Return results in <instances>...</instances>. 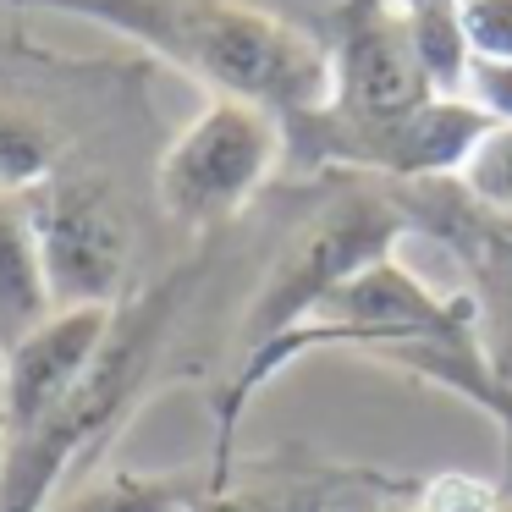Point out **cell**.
Wrapping results in <instances>:
<instances>
[{"instance_id": "5bb4252c", "label": "cell", "mask_w": 512, "mask_h": 512, "mask_svg": "<svg viewBox=\"0 0 512 512\" xmlns=\"http://www.w3.org/2000/svg\"><path fill=\"white\" fill-rule=\"evenodd\" d=\"M468 100L485 116H496V122H512V67L474 61V67H468Z\"/></svg>"}, {"instance_id": "6da1fadb", "label": "cell", "mask_w": 512, "mask_h": 512, "mask_svg": "<svg viewBox=\"0 0 512 512\" xmlns=\"http://www.w3.org/2000/svg\"><path fill=\"white\" fill-rule=\"evenodd\" d=\"M17 12H56L94 23L149 56L171 61L210 100H248L281 122L325 105L331 56L325 39L248 0H6Z\"/></svg>"}, {"instance_id": "3957f363", "label": "cell", "mask_w": 512, "mask_h": 512, "mask_svg": "<svg viewBox=\"0 0 512 512\" xmlns=\"http://www.w3.org/2000/svg\"><path fill=\"white\" fill-rule=\"evenodd\" d=\"M413 237L397 188L364 177H314L292 188V215L276 248L265 254L254 298L237 314L232 369L292 336L325 309L347 281L397 259V243Z\"/></svg>"}, {"instance_id": "7c38bea8", "label": "cell", "mask_w": 512, "mask_h": 512, "mask_svg": "<svg viewBox=\"0 0 512 512\" xmlns=\"http://www.w3.org/2000/svg\"><path fill=\"white\" fill-rule=\"evenodd\" d=\"M452 188L463 193L474 210H485L490 221L512 226V122H496V116H490L485 138L468 149V160L452 177Z\"/></svg>"}, {"instance_id": "ba28073f", "label": "cell", "mask_w": 512, "mask_h": 512, "mask_svg": "<svg viewBox=\"0 0 512 512\" xmlns=\"http://www.w3.org/2000/svg\"><path fill=\"white\" fill-rule=\"evenodd\" d=\"M111 309H56L39 331H28L17 347L0 353V435L6 446L28 441L61 413L83 369L94 364Z\"/></svg>"}, {"instance_id": "9c48e42d", "label": "cell", "mask_w": 512, "mask_h": 512, "mask_svg": "<svg viewBox=\"0 0 512 512\" xmlns=\"http://www.w3.org/2000/svg\"><path fill=\"white\" fill-rule=\"evenodd\" d=\"M50 314L56 303H50L28 193H0V353L17 347L28 331H39Z\"/></svg>"}, {"instance_id": "52a82bcc", "label": "cell", "mask_w": 512, "mask_h": 512, "mask_svg": "<svg viewBox=\"0 0 512 512\" xmlns=\"http://www.w3.org/2000/svg\"><path fill=\"white\" fill-rule=\"evenodd\" d=\"M397 199L408 210L413 232L441 243L463 265V287L479 309V331H485L490 364L512 386V226H501L485 210H474L452 182L397 188Z\"/></svg>"}, {"instance_id": "277c9868", "label": "cell", "mask_w": 512, "mask_h": 512, "mask_svg": "<svg viewBox=\"0 0 512 512\" xmlns=\"http://www.w3.org/2000/svg\"><path fill=\"white\" fill-rule=\"evenodd\" d=\"M287 166V122L265 105L215 94L155 160V204L171 226L193 237H221L237 226L276 171Z\"/></svg>"}, {"instance_id": "30bf717a", "label": "cell", "mask_w": 512, "mask_h": 512, "mask_svg": "<svg viewBox=\"0 0 512 512\" xmlns=\"http://www.w3.org/2000/svg\"><path fill=\"white\" fill-rule=\"evenodd\" d=\"M204 496H210V463L166 468V474L100 468V474L78 479L67 496H56L45 512H193Z\"/></svg>"}, {"instance_id": "4fadbf2b", "label": "cell", "mask_w": 512, "mask_h": 512, "mask_svg": "<svg viewBox=\"0 0 512 512\" xmlns=\"http://www.w3.org/2000/svg\"><path fill=\"white\" fill-rule=\"evenodd\" d=\"M468 56L490 67H512V0H463Z\"/></svg>"}, {"instance_id": "8fae6325", "label": "cell", "mask_w": 512, "mask_h": 512, "mask_svg": "<svg viewBox=\"0 0 512 512\" xmlns=\"http://www.w3.org/2000/svg\"><path fill=\"white\" fill-rule=\"evenodd\" d=\"M72 149V133L34 105L28 94H17L12 83L0 78V193H34L56 177Z\"/></svg>"}, {"instance_id": "9a60e30c", "label": "cell", "mask_w": 512, "mask_h": 512, "mask_svg": "<svg viewBox=\"0 0 512 512\" xmlns=\"http://www.w3.org/2000/svg\"><path fill=\"white\" fill-rule=\"evenodd\" d=\"M0 452H6V435H0Z\"/></svg>"}, {"instance_id": "5b68a950", "label": "cell", "mask_w": 512, "mask_h": 512, "mask_svg": "<svg viewBox=\"0 0 512 512\" xmlns=\"http://www.w3.org/2000/svg\"><path fill=\"white\" fill-rule=\"evenodd\" d=\"M28 215L56 309H116L138 287V221L105 166L72 155L45 188L28 193Z\"/></svg>"}, {"instance_id": "7a4b0ae2", "label": "cell", "mask_w": 512, "mask_h": 512, "mask_svg": "<svg viewBox=\"0 0 512 512\" xmlns=\"http://www.w3.org/2000/svg\"><path fill=\"white\" fill-rule=\"evenodd\" d=\"M210 243L182 265H171L166 276L138 281L111 309V331H105L94 364L83 369V380L72 386V397L61 402V413L28 441L0 452V512H45L61 496V485L83 463H94L116 441V430L138 413V402L155 391L160 369L177 358V331L210 276Z\"/></svg>"}, {"instance_id": "8992f818", "label": "cell", "mask_w": 512, "mask_h": 512, "mask_svg": "<svg viewBox=\"0 0 512 512\" xmlns=\"http://www.w3.org/2000/svg\"><path fill=\"white\" fill-rule=\"evenodd\" d=\"M325 56H331V94H325L331 116L386 122L441 100L391 0H336L325 23Z\"/></svg>"}]
</instances>
